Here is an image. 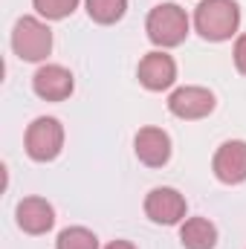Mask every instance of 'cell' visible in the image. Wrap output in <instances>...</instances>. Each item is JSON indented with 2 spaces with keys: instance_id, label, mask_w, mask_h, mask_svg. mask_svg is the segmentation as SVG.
Instances as JSON below:
<instances>
[{
  "instance_id": "8992f818",
  "label": "cell",
  "mask_w": 246,
  "mask_h": 249,
  "mask_svg": "<svg viewBox=\"0 0 246 249\" xmlns=\"http://www.w3.org/2000/svg\"><path fill=\"white\" fill-rule=\"evenodd\" d=\"M32 90L44 102H64V99L72 96L75 81H72V72L67 67H61V64H44L32 75Z\"/></svg>"
},
{
  "instance_id": "3957f363",
  "label": "cell",
  "mask_w": 246,
  "mask_h": 249,
  "mask_svg": "<svg viewBox=\"0 0 246 249\" xmlns=\"http://www.w3.org/2000/svg\"><path fill=\"white\" fill-rule=\"evenodd\" d=\"M12 50L23 61H44L53 53V32L44 20L23 15L12 29Z\"/></svg>"
},
{
  "instance_id": "9c48e42d",
  "label": "cell",
  "mask_w": 246,
  "mask_h": 249,
  "mask_svg": "<svg viewBox=\"0 0 246 249\" xmlns=\"http://www.w3.org/2000/svg\"><path fill=\"white\" fill-rule=\"evenodd\" d=\"M168 110L177 119H203L214 110V93L206 87H180L171 93Z\"/></svg>"
},
{
  "instance_id": "6da1fadb",
  "label": "cell",
  "mask_w": 246,
  "mask_h": 249,
  "mask_svg": "<svg viewBox=\"0 0 246 249\" xmlns=\"http://www.w3.org/2000/svg\"><path fill=\"white\" fill-rule=\"evenodd\" d=\"M241 26V9L235 0H203L194 9V29L206 41H229Z\"/></svg>"
},
{
  "instance_id": "ba28073f",
  "label": "cell",
  "mask_w": 246,
  "mask_h": 249,
  "mask_svg": "<svg viewBox=\"0 0 246 249\" xmlns=\"http://www.w3.org/2000/svg\"><path fill=\"white\" fill-rule=\"evenodd\" d=\"M139 84L151 93H159V90H168L174 81H177V64L171 55H165L162 50L159 53H148L142 61H139Z\"/></svg>"
},
{
  "instance_id": "52a82bcc",
  "label": "cell",
  "mask_w": 246,
  "mask_h": 249,
  "mask_svg": "<svg viewBox=\"0 0 246 249\" xmlns=\"http://www.w3.org/2000/svg\"><path fill=\"white\" fill-rule=\"evenodd\" d=\"M214 177L226 186H238L246 180V142L244 139H229L217 148L211 160Z\"/></svg>"
},
{
  "instance_id": "30bf717a",
  "label": "cell",
  "mask_w": 246,
  "mask_h": 249,
  "mask_svg": "<svg viewBox=\"0 0 246 249\" xmlns=\"http://www.w3.org/2000/svg\"><path fill=\"white\" fill-rule=\"evenodd\" d=\"M133 151L148 168H162L171 160V136L162 127H142L133 139Z\"/></svg>"
},
{
  "instance_id": "5bb4252c",
  "label": "cell",
  "mask_w": 246,
  "mask_h": 249,
  "mask_svg": "<svg viewBox=\"0 0 246 249\" xmlns=\"http://www.w3.org/2000/svg\"><path fill=\"white\" fill-rule=\"evenodd\" d=\"M55 249H99V238L84 226H70L58 235Z\"/></svg>"
},
{
  "instance_id": "7c38bea8",
  "label": "cell",
  "mask_w": 246,
  "mask_h": 249,
  "mask_svg": "<svg viewBox=\"0 0 246 249\" xmlns=\"http://www.w3.org/2000/svg\"><path fill=\"white\" fill-rule=\"evenodd\" d=\"M180 241L185 249H214L217 247V226L209 217H188L180 226Z\"/></svg>"
},
{
  "instance_id": "e0dca14e",
  "label": "cell",
  "mask_w": 246,
  "mask_h": 249,
  "mask_svg": "<svg viewBox=\"0 0 246 249\" xmlns=\"http://www.w3.org/2000/svg\"><path fill=\"white\" fill-rule=\"evenodd\" d=\"M105 249H136L130 241H113V244H107Z\"/></svg>"
},
{
  "instance_id": "9a60e30c",
  "label": "cell",
  "mask_w": 246,
  "mask_h": 249,
  "mask_svg": "<svg viewBox=\"0 0 246 249\" xmlns=\"http://www.w3.org/2000/svg\"><path fill=\"white\" fill-rule=\"evenodd\" d=\"M32 6L47 20H64L78 9V0H32Z\"/></svg>"
},
{
  "instance_id": "8fae6325",
  "label": "cell",
  "mask_w": 246,
  "mask_h": 249,
  "mask_svg": "<svg viewBox=\"0 0 246 249\" xmlns=\"http://www.w3.org/2000/svg\"><path fill=\"white\" fill-rule=\"evenodd\" d=\"M18 226L29 235H44L55 223V212L44 197H23L18 203Z\"/></svg>"
},
{
  "instance_id": "5b68a950",
  "label": "cell",
  "mask_w": 246,
  "mask_h": 249,
  "mask_svg": "<svg viewBox=\"0 0 246 249\" xmlns=\"http://www.w3.org/2000/svg\"><path fill=\"white\" fill-rule=\"evenodd\" d=\"M145 214L154 223L174 226V223H180L185 217V197L177 188H168V186L151 188L148 197H145Z\"/></svg>"
},
{
  "instance_id": "7a4b0ae2",
  "label": "cell",
  "mask_w": 246,
  "mask_h": 249,
  "mask_svg": "<svg viewBox=\"0 0 246 249\" xmlns=\"http://www.w3.org/2000/svg\"><path fill=\"white\" fill-rule=\"evenodd\" d=\"M145 32L162 50L180 47L185 41V35H188V15L177 3H159V6L151 9V15L145 20Z\"/></svg>"
},
{
  "instance_id": "4fadbf2b",
  "label": "cell",
  "mask_w": 246,
  "mask_h": 249,
  "mask_svg": "<svg viewBox=\"0 0 246 249\" xmlns=\"http://www.w3.org/2000/svg\"><path fill=\"white\" fill-rule=\"evenodd\" d=\"M124 12H127V0H87L90 20H96L102 26H110V23L122 20Z\"/></svg>"
},
{
  "instance_id": "2e32d148",
  "label": "cell",
  "mask_w": 246,
  "mask_h": 249,
  "mask_svg": "<svg viewBox=\"0 0 246 249\" xmlns=\"http://www.w3.org/2000/svg\"><path fill=\"white\" fill-rule=\"evenodd\" d=\"M232 55H235V67L246 75V35H241V38L235 41V53H232Z\"/></svg>"
},
{
  "instance_id": "277c9868",
  "label": "cell",
  "mask_w": 246,
  "mask_h": 249,
  "mask_svg": "<svg viewBox=\"0 0 246 249\" xmlns=\"http://www.w3.org/2000/svg\"><path fill=\"white\" fill-rule=\"evenodd\" d=\"M23 148L35 162H53L64 148V124L55 116H38L26 127Z\"/></svg>"
}]
</instances>
